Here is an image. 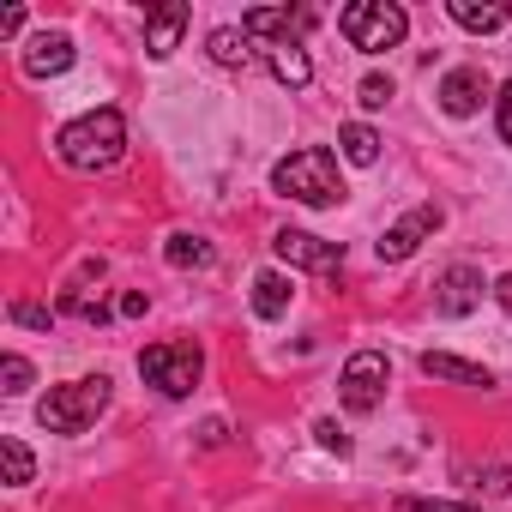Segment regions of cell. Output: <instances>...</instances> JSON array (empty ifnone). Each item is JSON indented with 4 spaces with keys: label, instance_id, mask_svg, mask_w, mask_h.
Instances as JSON below:
<instances>
[{
    "label": "cell",
    "instance_id": "obj_1",
    "mask_svg": "<svg viewBox=\"0 0 512 512\" xmlns=\"http://www.w3.org/2000/svg\"><path fill=\"white\" fill-rule=\"evenodd\" d=\"M55 151H61V163L79 169V175H97V169L121 163V151H127V121H121V109H91V115L67 121L61 139H55Z\"/></svg>",
    "mask_w": 512,
    "mask_h": 512
},
{
    "label": "cell",
    "instance_id": "obj_2",
    "mask_svg": "<svg viewBox=\"0 0 512 512\" xmlns=\"http://www.w3.org/2000/svg\"><path fill=\"white\" fill-rule=\"evenodd\" d=\"M272 187H278V193H290V199H302V205H338V199H344L338 157H332V151H320V145L290 151V157L272 169Z\"/></svg>",
    "mask_w": 512,
    "mask_h": 512
},
{
    "label": "cell",
    "instance_id": "obj_3",
    "mask_svg": "<svg viewBox=\"0 0 512 512\" xmlns=\"http://www.w3.org/2000/svg\"><path fill=\"white\" fill-rule=\"evenodd\" d=\"M103 410H109V374H85V380L55 386V392L37 404V422H43L49 434H85Z\"/></svg>",
    "mask_w": 512,
    "mask_h": 512
},
{
    "label": "cell",
    "instance_id": "obj_4",
    "mask_svg": "<svg viewBox=\"0 0 512 512\" xmlns=\"http://www.w3.org/2000/svg\"><path fill=\"white\" fill-rule=\"evenodd\" d=\"M338 31L350 37V49L362 55H386L410 37V13L392 7V0H350V7L338 13Z\"/></svg>",
    "mask_w": 512,
    "mask_h": 512
},
{
    "label": "cell",
    "instance_id": "obj_5",
    "mask_svg": "<svg viewBox=\"0 0 512 512\" xmlns=\"http://www.w3.org/2000/svg\"><path fill=\"white\" fill-rule=\"evenodd\" d=\"M139 374L163 398H187L205 374V356H199V344H151V350H139Z\"/></svg>",
    "mask_w": 512,
    "mask_h": 512
},
{
    "label": "cell",
    "instance_id": "obj_6",
    "mask_svg": "<svg viewBox=\"0 0 512 512\" xmlns=\"http://www.w3.org/2000/svg\"><path fill=\"white\" fill-rule=\"evenodd\" d=\"M386 380H392L386 356H380V350H356V356L344 362V380H338L344 410H350V416H374L380 398H386Z\"/></svg>",
    "mask_w": 512,
    "mask_h": 512
},
{
    "label": "cell",
    "instance_id": "obj_7",
    "mask_svg": "<svg viewBox=\"0 0 512 512\" xmlns=\"http://www.w3.org/2000/svg\"><path fill=\"white\" fill-rule=\"evenodd\" d=\"M278 260L284 266H302V272H338L344 266V241H320L308 229H278Z\"/></svg>",
    "mask_w": 512,
    "mask_h": 512
},
{
    "label": "cell",
    "instance_id": "obj_8",
    "mask_svg": "<svg viewBox=\"0 0 512 512\" xmlns=\"http://www.w3.org/2000/svg\"><path fill=\"white\" fill-rule=\"evenodd\" d=\"M482 290H488V284H482L476 266H446L440 284H434V314H440V320H464V314L482 302Z\"/></svg>",
    "mask_w": 512,
    "mask_h": 512
},
{
    "label": "cell",
    "instance_id": "obj_9",
    "mask_svg": "<svg viewBox=\"0 0 512 512\" xmlns=\"http://www.w3.org/2000/svg\"><path fill=\"white\" fill-rule=\"evenodd\" d=\"M440 223H446V211H440V205H416V211H410L404 223H392V229L380 235V260H386V266L410 260V253L422 247V235H434Z\"/></svg>",
    "mask_w": 512,
    "mask_h": 512
},
{
    "label": "cell",
    "instance_id": "obj_10",
    "mask_svg": "<svg viewBox=\"0 0 512 512\" xmlns=\"http://www.w3.org/2000/svg\"><path fill=\"white\" fill-rule=\"evenodd\" d=\"M482 97H488V79H482V67H452V73L440 79V109H446L452 121L476 115V109H482Z\"/></svg>",
    "mask_w": 512,
    "mask_h": 512
},
{
    "label": "cell",
    "instance_id": "obj_11",
    "mask_svg": "<svg viewBox=\"0 0 512 512\" xmlns=\"http://www.w3.org/2000/svg\"><path fill=\"white\" fill-rule=\"evenodd\" d=\"M181 31H187V7H181V0H163V7L145 13V49H151L157 61L181 49Z\"/></svg>",
    "mask_w": 512,
    "mask_h": 512
},
{
    "label": "cell",
    "instance_id": "obj_12",
    "mask_svg": "<svg viewBox=\"0 0 512 512\" xmlns=\"http://www.w3.org/2000/svg\"><path fill=\"white\" fill-rule=\"evenodd\" d=\"M308 25H314L308 7H302V13H290V7H253V13L241 19L247 37H284V43H296V31H308Z\"/></svg>",
    "mask_w": 512,
    "mask_h": 512
},
{
    "label": "cell",
    "instance_id": "obj_13",
    "mask_svg": "<svg viewBox=\"0 0 512 512\" xmlns=\"http://www.w3.org/2000/svg\"><path fill=\"white\" fill-rule=\"evenodd\" d=\"M67 67H73V37H67V31H43V37L25 49V73H31V79L67 73Z\"/></svg>",
    "mask_w": 512,
    "mask_h": 512
},
{
    "label": "cell",
    "instance_id": "obj_14",
    "mask_svg": "<svg viewBox=\"0 0 512 512\" xmlns=\"http://www.w3.org/2000/svg\"><path fill=\"white\" fill-rule=\"evenodd\" d=\"M422 374H428V380H452V386H476V392L494 386L488 368H476V362H464V356H446V350H428V356H422Z\"/></svg>",
    "mask_w": 512,
    "mask_h": 512
},
{
    "label": "cell",
    "instance_id": "obj_15",
    "mask_svg": "<svg viewBox=\"0 0 512 512\" xmlns=\"http://www.w3.org/2000/svg\"><path fill=\"white\" fill-rule=\"evenodd\" d=\"M253 314H260V320H284L290 314V278L284 272H260V278H253Z\"/></svg>",
    "mask_w": 512,
    "mask_h": 512
},
{
    "label": "cell",
    "instance_id": "obj_16",
    "mask_svg": "<svg viewBox=\"0 0 512 512\" xmlns=\"http://www.w3.org/2000/svg\"><path fill=\"white\" fill-rule=\"evenodd\" d=\"M163 260H169V266H181V272H205V266L217 260V247H211L205 235H169Z\"/></svg>",
    "mask_w": 512,
    "mask_h": 512
},
{
    "label": "cell",
    "instance_id": "obj_17",
    "mask_svg": "<svg viewBox=\"0 0 512 512\" xmlns=\"http://www.w3.org/2000/svg\"><path fill=\"white\" fill-rule=\"evenodd\" d=\"M272 73H278V85L302 91V85L314 79V61H308V49H302V43H278V49H272Z\"/></svg>",
    "mask_w": 512,
    "mask_h": 512
},
{
    "label": "cell",
    "instance_id": "obj_18",
    "mask_svg": "<svg viewBox=\"0 0 512 512\" xmlns=\"http://www.w3.org/2000/svg\"><path fill=\"white\" fill-rule=\"evenodd\" d=\"M464 31H476V37H488V31H500L506 25V7H500V0H488V7H476V0H452V7H446Z\"/></svg>",
    "mask_w": 512,
    "mask_h": 512
},
{
    "label": "cell",
    "instance_id": "obj_19",
    "mask_svg": "<svg viewBox=\"0 0 512 512\" xmlns=\"http://www.w3.org/2000/svg\"><path fill=\"white\" fill-rule=\"evenodd\" d=\"M205 55L217 61V67H247V31H235V25H217L211 37H205Z\"/></svg>",
    "mask_w": 512,
    "mask_h": 512
},
{
    "label": "cell",
    "instance_id": "obj_20",
    "mask_svg": "<svg viewBox=\"0 0 512 512\" xmlns=\"http://www.w3.org/2000/svg\"><path fill=\"white\" fill-rule=\"evenodd\" d=\"M338 145H344V157H350V163H362V169H368V163H380V133H374V127H362V121H350V127L338 133Z\"/></svg>",
    "mask_w": 512,
    "mask_h": 512
},
{
    "label": "cell",
    "instance_id": "obj_21",
    "mask_svg": "<svg viewBox=\"0 0 512 512\" xmlns=\"http://www.w3.org/2000/svg\"><path fill=\"white\" fill-rule=\"evenodd\" d=\"M0 458H7V482H31L37 464H31V446H25V440L7 434V440H0Z\"/></svg>",
    "mask_w": 512,
    "mask_h": 512
},
{
    "label": "cell",
    "instance_id": "obj_22",
    "mask_svg": "<svg viewBox=\"0 0 512 512\" xmlns=\"http://www.w3.org/2000/svg\"><path fill=\"white\" fill-rule=\"evenodd\" d=\"M0 380H7V386H0V392H13V398H19V392L31 386V362H25L19 350H7V362H0Z\"/></svg>",
    "mask_w": 512,
    "mask_h": 512
},
{
    "label": "cell",
    "instance_id": "obj_23",
    "mask_svg": "<svg viewBox=\"0 0 512 512\" xmlns=\"http://www.w3.org/2000/svg\"><path fill=\"white\" fill-rule=\"evenodd\" d=\"M356 97H362V109H386V103H392V79H380V73H368V79L356 85Z\"/></svg>",
    "mask_w": 512,
    "mask_h": 512
},
{
    "label": "cell",
    "instance_id": "obj_24",
    "mask_svg": "<svg viewBox=\"0 0 512 512\" xmlns=\"http://www.w3.org/2000/svg\"><path fill=\"white\" fill-rule=\"evenodd\" d=\"M314 440H320L326 452H338V458H350V434H344V428H338L332 416H320V422H314Z\"/></svg>",
    "mask_w": 512,
    "mask_h": 512
},
{
    "label": "cell",
    "instance_id": "obj_25",
    "mask_svg": "<svg viewBox=\"0 0 512 512\" xmlns=\"http://www.w3.org/2000/svg\"><path fill=\"white\" fill-rule=\"evenodd\" d=\"M13 320H19V326H37V332H49V320H55V314H49L43 302H13Z\"/></svg>",
    "mask_w": 512,
    "mask_h": 512
},
{
    "label": "cell",
    "instance_id": "obj_26",
    "mask_svg": "<svg viewBox=\"0 0 512 512\" xmlns=\"http://www.w3.org/2000/svg\"><path fill=\"white\" fill-rule=\"evenodd\" d=\"M494 127H500V139L512 145V79L500 85V97H494Z\"/></svg>",
    "mask_w": 512,
    "mask_h": 512
},
{
    "label": "cell",
    "instance_id": "obj_27",
    "mask_svg": "<svg viewBox=\"0 0 512 512\" xmlns=\"http://www.w3.org/2000/svg\"><path fill=\"white\" fill-rule=\"evenodd\" d=\"M398 512H476V506H458V500H404Z\"/></svg>",
    "mask_w": 512,
    "mask_h": 512
},
{
    "label": "cell",
    "instance_id": "obj_28",
    "mask_svg": "<svg viewBox=\"0 0 512 512\" xmlns=\"http://www.w3.org/2000/svg\"><path fill=\"white\" fill-rule=\"evenodd\" d=\"M121 314H127V320H139V314H145V296H139V290H127V296H121Z\"/></svg>",
    "mask_w": 512,
    "mask_h": 512
},
{
    "label": "cell",
    "instance_id": "obj_29",
    "mask_svg": "<svg viewBox=\"0 0 512 512\" xmlns=\"http://www.w3.org/2000/svg\"><path fill=\"white\" fill-rule=\"evenodd\" d=\"M494 302H500V314H512V272H506V278L494 284Z\"/></svg>",
    "mask_w": 512,
    "mask_h": 512
},
{
    "label": "cell",
    "instance_id": "obj_30",
    "mask_svg": "<svg viewBox=\"0 0 512 512\" xmlns=\"http://www.w3.org/2000/svg\"><path fill=\"white\" fill-rule=\"evenodd\" d=\"M19 25H25V13H19V7H7V13H0V37H13Z\"/></svg>",
    "mask_w": 512,
    "mask_h": 512
},
{
    "label": "cell",
    "instance_id": "obj_31",
    "mask_svg": "<svg viewBox=\"0 0 512 512\" xmlns=\"http://www.w3.org/2000/svg\"><path fill=\"white\" fill-rule=\"evenodd\" d=\"M223 434H229V428H223V422H217V416H211V422H205V428H199V440H205V446H217V440H223Z\"/></svg>",
    "mask_w": 512,
    "mask_h": 512
}]
</instances>
